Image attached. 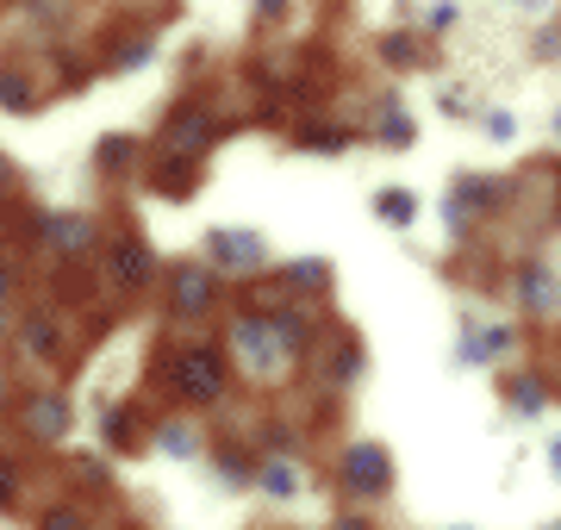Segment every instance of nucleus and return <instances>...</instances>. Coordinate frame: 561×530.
<instances>
[{
    "mask_svg": "<svg viewBox=\"0 0 561 530\" xmlns=\"http://www.w3.org/2000/svg\"><path fill=\"white\" fill-rule=\"evenodd\" d=\"M337 530H368V525H362V518H337Z\"/></svg>",
    "mask_w": 561,
    "mask_h": 530,
    "instance_id": "nucleus-22",
    "label": "nucleus"
},
{
    "mask_svg": "<svg viewBox=\"0 0 561 530\" xmlns=\"http://www.w3.org/2000/svg\"><path fill=\"white\" fill-rule=\"evenodd\" d=\"M38 530H88V525H81L76 506H57V511H44V518H38Z\"/></svg>",
    "mask_w": 561,
    "mask_h": 530,
    "instance_id": "nucleus-17",
    "label": "nucleus"
},
{
    "mask_svg": "<svg viewBox=\"0 0 561 530\" xmlns=\"http://www.w3.org/2000/svg\"><path fill=\"white\" fill-rule=\"evenodd\" d=\"M486 349H512V331H505V325L468 331V344H461V356H468V362H486Z\"/></svg>",
    "mask_w": 561,
    "mask_h": 530,
    "instance_id": "nucleus-11",
    "label": "nucleus"
},
{
    "mask_svg": "<svg viewBox=\"0 0 561 530\" xmlns=\"http://www.w3.org/2000/svg\"><path fill=\"white\" fill-rule=\"evenodd\" d=\"M231 344L243 349V368H250L256 381H275L280 368H287V337L275 331V319H268V312H250Z\"/></svg>",
    "mask_w": 561,
    "mask_h": 530,
    "instance_id": "nucleus-1",
    "label": "nucleus"
},
{
    "mask_svg": "<svg viewBox=\"0 0 561 530\" xmlns=\"http://www.w3.org/2000/svg\"><path fill=\"white\" fill-rule=\"evenodd\" d=\"M206 138H213V119H206L201 106H187V113L169 119V143H206Z\"/></svg>",
    "mask_w": 561,
    "mask_h": 530,
    "instance_id": "nucleus-8",
    "label": "nucleus"
},
{
    "mask_svg": "<svg viewBox=\"0 0 561 530\" xmlns=\"http://www.w3.org/2000/svg\"><path fill=\"white\" fill-rule=\"evenodd\" d=\"M219 474H225V481H250L256 469H250V456H243V449H225V456H219Z\"/></svg>",
    "mask_w": 561,
    "mask_h": 530,
    "instance_id": "nucleus-18",
    "label": "nucleus"
},
{
    "mask_svg": "<svg viewBox=\"0 0 561 530\" xmlns=\"http://www.w3.org/2000/svg\"><path fill=\"white\" fill-rule=\"evenodd\" d=\"M556 131H561V119H556Z\"/></svg>",
    "mask_w": 561,
    "mask_h": 530,
    "instance_id": "nucleus-26",
    "label": "nucleus"
},
{
    "mask_svg": "<svg viewBox=\"0 0 561 530\" xmlns=\"http://www.w3.org/2000/svg\"><path fill=\"white\" fill-rule=\"evenodd\" d=\"M0 187H7V157H0Z\"/></svg>",
    "mask_w": 561,
    "mask_h": 530,
    "instance_id": "nucleus-24",
    "label": "nucleus"
},
{
    "mask_svg": "<svg viewBox=\"0 0 561 530\" xmlns=\"http://www.w3.org/2000/svg\"><path fill=\"white\" fill-rule=\"evenodd\" d=\"M262 487H268V493H294V487H300V474L287 469V462H268V469H262Z\"/></svg>",
    "mask_w": 561,
    "mask_h": 530,
    "instance_id": "nucleus-16",
    "label": "nucleus"
},
{
    "mask_svg": "<svg viewBox=\"0 0 561 530\" xmlns=\"http://www.w3.org/2000/svg\"><path fill=\"white\" fill-rule=\"evenodd\" d=\"M518 300H524V312H549V307H556V281H549V275H537V268H524Z\"/></svg>",
    "mask_w": 561,
    "mask_h": 530,
    "instance_id": "nucleus-10",
    "label": "nucleus"
},
{
    "mask_svg": "<svg viewBox=\"0 0 561 530\" xmlns=\"http://www.w3.org/2000/svg\"><path fill=\"white\" fill-rule=\"evenodd\" d=\"M150 250H144V238H119V244H113V281L119 287H144L150 281Z\"/></svg>",
    "mask_w": 561,
    "mask_h": 530,
    "instance_id": "nucleus-6",
    "label": "nucleus"
},
{
    "mask_svg": "<svg viewBox=\"0 0 561 530\" xmlns=\"http://www.w3.org/2000/svg\"><path fill=\"white\" fill-rule=\"evenodd\" d=\"M20 499V474H13V462H0V506H13Z\"/></svg>",
    "mask_w": 561,
    "mask_h": 530,
    "instance_id": "nucleus-20",
    "label": "nucleus"
},
{
    "mask_svg": "<svg viewBox=\"0 0 561 530\" xmlns=\"http://www.w3.org/2000/svg\"><path fill=\"white\" fill-rule=\"evenodd\" d=\"M424 25H431V32H443V25H456V0H437V7L424 13Z\"/></svg>",
    "mask_w": 561,
    "mask_h": 530,
    "instance_id": "nucleus-19",
    "label": "nucleus"
},
{
    "mask_svg": "<svg viewBox=\"0 0 561 530\" xmlns=\"http://www.w3.org/2000/svg\"><path fill=\"white\" fill-rule=\"evenodd\" d=\"M157 443L169 449V456H194V449H201V430H194V425H162Z\"/></svg>",
    "mask_w": 561,
    "mask_h": 530,
    "instance_id": "nucleus-13",
    "label": "nucleus"
},
{
    "mask_svg": "<svg viewBox=\"0 0 561 530\" xmlns=\"http://www.w3.org/2000/svg\"><path fill=\"white\" fill-rule=\"evenodd\" d=\"M44 238H50L62 256H81V250L94 244V224L76 219V212H62V219H44Z\"/></svg>",
    "mask_w": 561,
    "mask_h": 530,
    "instance_id": "nucleus-7",
    "label": "nucleus"
},
{
    "mask_svg": "<svg viewBox=\"0 0 561 530\" xmlns=\"http://www.w3.org/2000/svg\"><path fill=\"white\" fill-rule=\"evenodd\" d=\"M175 388L187 393V400H219L225 393V362L213 356V349H181L175 356Z\"/></svg>",
    "mask_w": 561,
    "mask_h": 530,
    "instance_id": "nucleus-3",
    "label": "nucleus"
},
{
    "mask_svg": "<svg viewBox=\"0 0 561 530\" xmlns=\"http://www.w3.org/2000/svg\"><path fill=\"white\" fill-rule=\"evenodd\" d=\"M262 20H280V0H262Z\"/></svg>",
    "mask_w": 561,
    "mask_h": 530,
    "instance_id": "nucleus-21",
    "label": "nucleus"
},
{
    "mask_svg": "<svg viewBox=\"0 0 561 530\" xmlns=\"http://www.w3.org/2000/svg\"><path fill=\"white\" fill-rule=\"evenodd\" d=\"M375 206H381V219H387V224H412V219H419V200H412L405 187H387Z\"/></svg>",
    "mask_w": 561,
    "mask_h": 530,
    "instance_id": "nucleus-12",
    "label": "nucleus"
},
{
    "mask_svg": "<svg viewBox=\"0 0 561 530\" xmlns=\"http://www.w3.org/2000/svg\"><path fill=\"white\" fill-rule=\"evenodd\" d=\"M25 425L38 430V437H62V425H69V406H62V400H32Z\"/></svg>",
    "mask_w": 561,
    "mask_h": 530,
    "instance_id": "nucleus-9",
    "label": "nucleus"
},
{
    "mask_svg": "<svg viewBox=\"0 0 561 530\" xmlns=\"http://www.w3.org/2000/svg\"><path fill=\"white\" fill-rule=\"evenodd\" d=\"M206 250H213V268H238V275H256L268 263V250H262L256 231H213Z\"/></svg>",
    "mask_w": 561,
    "mask_h": 530,
    "instance_id": "nucleus-4",
    "label": "nucleus"
},
{
    "mask_svg": "<svg viewBox=\"0 0 561 530\" xmlns=\"http://www.w3.org/2000/svg\"><path fill=\"white\" fill-rule=\"evenodd\" d=\"M213 293H219L213 268H201V263L175 268V307H181V312H206V307H213Z\"/></svg>",
    "mask_w": 561,
    "mask_h": 530,
    "instance_id": "nucleus-5",
    "label": "nucleus"
},
{
    "mask_svg": "<svg viewBox=\"0 0 561 530\" xmlns=\"http://www.w3.org/2000/svg\"><path fill=\"white\" fill-rule=\"evenodd\" d=\"M542 400H549V393H542V381H518V388H512V406H518L524 418H530V412H542Z\"/></svg>",
    "mask_w": 561,
    "mask_h": 530,
    "instance_id": "nucleus-15",
    "label": "nucleus"
},
{
    "mask_svg": "<svg viewBox=\"0 0 561 530\" xmlns=\"http://www.w3.org/2000/svg\"><path fill=\"white\" fill-rule=\"evenodd\" d=\"M556 530H561V525H556Z\"/></svg>",
    "mask_w": 561,
    "mask_h": 530,
    "instance_id": "nucleus-27",
    "label": "nucleus"
},
{
    "mask_svg": "<svg viewBox=\"0 0 561 530\" xmlns=\"http://www.w3.org/2000/svg\"><path fill=\"white\" fill-rule=\"evenodd\" d=\"M337 481H343L350 493H362V499H375V493H387V481H393V462H387V449L356 443V449L337 462Z\"/></svg>",
    "mask_w": 561,
    "mask_h": 530,
    "instance_id": "nucleus-2",
    "label": "nucleus"
},
{
    "mask_svg": "<svg viewBox=\"0 0 561 530\" xmlns=\"http://www.w3.org/2000/svg\"><path fill=\"white\" fill-rule=\"evenodd\" d=\"M0 106H7V113H32V88H25L20 76H0Z\"/></svg>",
    "mask_w": 561,
    "mask_h": 530,
    "instance_id": "nucleus-14",
    "label": "nucleus"
},
{
    "mask_svg": "<svg viewBox=\"0 0 561 530\" xmlns=\"http://www.w3.org/2000/svg\"><path fill=\"white\" fill-rule=\"evenodd\" d=\"M549 462H556V474H561V437H556V443H549Z\"/></svg>",
    "mask_w": 561,
    "mask_h": 530,
    "instance_id": "nucleus-23",
    "label": "nucleus"
},
{
    "mask_svg": "<svg viewBox=\"0 0 561 530\" xmlns=\"http://www.w3.org/2000/svg\"><path fill=\"white\" fill-rule=\"evenodd\" d=\"M0 293H7V275H0Z\"/></svg>",
    "mask_w": 561,
    "mask_h": 530,
    "instance_id": "nucleus-25",
    "label": "nucleus"
}]
</instances>
